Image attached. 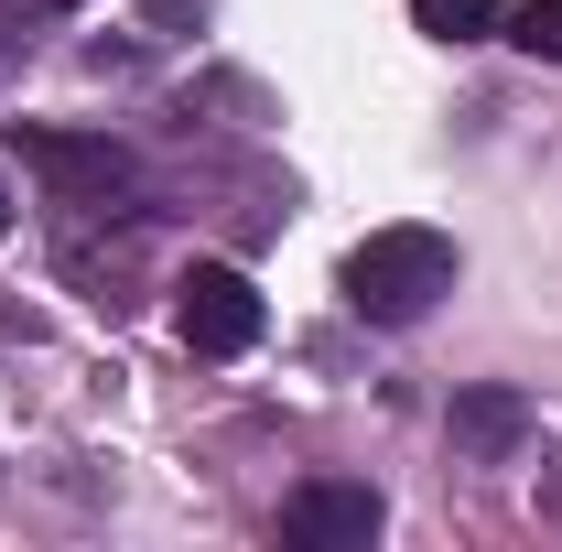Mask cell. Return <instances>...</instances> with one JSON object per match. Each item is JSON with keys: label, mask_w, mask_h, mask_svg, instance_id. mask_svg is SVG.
Masks as SVG:
<instances>
[{"label": "cell", "mask_w": 562, "mask_h": 552, "mask_svg": "<svg viewBox=\"0 0 562 552\" xmlns=\"http://www.w3.org/2000/svg\"><path fill=\"white\" fill-rule=\"evenodd\" d=\"M454 292V239L443 228H368L347 250V303L368 325H422Z\"/></svg>", "instance_id": "cell-1"}, {"label": "cell", "mask_w": 562, "mask_h": 552, "mask_svg": "<svg viewBox=\"0 0 562 552\" xmlns=\"http://www.w3.org/2000/svg\"><path fill=\"white\" fill-rule=\"evenodd\" d=\"M11 152L55 185L66 217H131L140 207V163L109 131H44V120H11Z\"/></svg>", "instance_id": "cell-2"}, {"label": "cell", "mask_w": 562, "mask_h": 552, "mask_svg": "<svg viewBox=\"0 0 562 552\" xmlns=\"http://www.w3.org/2000/svg\"><path fill=\"white\" fill-rule=\"evenodd\" d=\"M379 531H390V498L368 477H303L281 498V542H303V552H368Z\"/></svg>", "instance_id": "cell-3"}, {"label": "cell", "mask_w": 562, "mask_h": 552, "mask_svg": "<svg viewBox=\"0 0 562 552\" xmlns=\"http://www.w3.org/2000/svg\"><path fill=\"white\" fill-rule=\"evenodd\" d=\"M173 325H184L195 357H249V346H260V292H249V272L195 261V272L173 281Z\"/></svg>", "instance_id": "cell-4"}, {"label": "cell", "mask_w": 562, "mask_h": 552, "mask_svg": "<svg viewBox=\"0 0 562 552\" xmlns=\"http://www.w3.org/2000/svg\"><path fill=\"white\" fill-rule=\"evenodd\" d=\"M443 433H454L465 466H519L530 433H541V412H530V390H508V379H465L454 412H443Z\"/></svg>", "instance_id": "cell-5"}, {"label": "cell", "mask_w": 562, "mask_h": 552, "mask_svg": "<svg viewBox=\"0 0 562 552\" xmlns=\"http://www.w3.org/2000/svg\"><path fill=\"white\" fill-rule=\"evenodd\" d=\"M497 33H508L530 66H562V0H519V11H497Z\"/></svg>", "instance_id": "cell-6"}, {"label": "cell", "mask_w": 562, "mask_h": 552, "mask_svg": "<svg viewBox=\"0 0 562 552\" xmlns=\"http://www.w3.org/2000/svg\"><path fill=\"white\" fill-rule=\"evenodd\" d=\"M412 22L432 44H476V33H497V0H412Z\"/></svg>", "instance_id": "cell-7"}, {"label": "cell", "mask_w": 562, "mask_h": 552, "mask_svg": "<svg viewBox=\"0 0 562 552\" xmlns=\"http://www.w3.org/2000/svg\"><path fill=\"white\" fill-rule=\"evenodd\" d=\"M22 55H33V33H22V11H11V0H0V87H11V76H22Z\"/></svg>", "instance_id": "cell-8"}, {"label": "cell", "mask_w": 562, "mask_h": 552, "mask_svg": "<svg viewBox=\"0 0 562 552\" xmlns=\"http://www.w3.org/2000/svg\"><path fill=\"white\" fill-rule=\"evenodd\" d=\"M541 509H552V520H562V455H552V466H541Z\"/></svg>", "instance_id": "cell-9"}, {"label": "cell", "mask_w": 562, "mask_h": 552, "mask_svg": "<svg viewBox=\"0 0 562 552\" xmlns=\"http://www.w3.org/2000/svg\"><path fill=\"white\" fill-rule=\"evenodd\" d=\"M0 239H11V185H0Z\"/></svg>", "instance_id": "cell-10"}, {"label": "cell", "mask_w": 562, "mask_h": 552, "mask_svg": "<svg viewBox=\"0 0 562 552\" xmlns=\"http://www.w3.org/2000/svg\"><path fill=\"white\" fill-rule=\"evenodd\" d=\"M44 11H76V0H44Z\"/></svg>", "instance_id": "cell-11"}]
</instances>
